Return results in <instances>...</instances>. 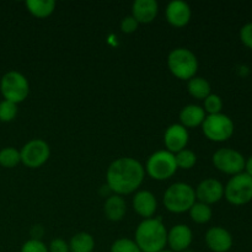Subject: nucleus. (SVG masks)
Returning <instances> with one entry per match:
<instances>
[{
  "instance_id": "nucleus-1",
  "label": "nucleus",
  "mask_w": 252,
  "mask_h": 252,
  "mask_svg": "<svg viewBox=\"0 0 252 252\" xmlns=\"http://www.w3.org/2000/svg\"><path fill=\"white\" fill-rule=\"evenodd\" d=\"M145 169L139 160L122 157L113 160L106 171V186L118 196L133 193L144 181Z\"/></svg>"
},
{
  "instance_id": "nucleus-2",
  "label": "nucleus",
  "mask_w": 252,
  "mask_h": 252,
  "mask_svg": "<svg viewBox=\"0 0 252 252\" xmlns=\"http://www.w3.org/2000/svg\"><path fill=\"white\" fill-rule=\"evenodd\" d=\"M134 241L142 252H160L167 245V229L162 218L143 219L134 233Z\"/></svg>"
},
{
  "instance_id": "nucleus-3",
  "label": "nucleus",
  "mask_w": 252,
  "mask_h": 252,
  "mask_svg": "<svg viewBox=\"0 0 252 252\" xmlns=\"http://www.w3.org/2000/svg\"><path fill=\"white\" fill-rule=\"evenodd\" d=\"M196 193L194 189L185 182H175L169 186L165 191L162 202L165 208L171 213H185L191 209V207L196 203Z\"/></svg>"
},
{
  "instance_id": "nucleus-4",
  "label": "nucleus",
  "mask_w": 252,
  "mask_h": 252,
  "mask_svg": "<svg viewBox=\"0 0 252 252\" xmlns=\"http://www.w3.org/2000/svg\"><path fill=\"white\" fill-rule=\"evenodd\" d=\"M198 59L196 54L189 48L179 47L172 49L167 56V66L174 76L180 80H187L194 78L198 70Z\"/></svg>"
},
{
  "instance_id": "nucleus-5",
  "label": "nucleus",
  "mask_w": 252,
  "mask_h": 252,
  "mask_svg": "<svg viewBox=\"0 0 252 252\" xmlns=\"http://www.w3.org/2000/svg\"><path fill=\"white\" fill-rule=\"evenodd\" d=\"M0 93L4 100L19 105L29 97L30 83L22 73L10 70L0 79Z\"/></svg>"
},
{
  "instance_id": "nucleus-6",
  "label": "nucleus",
  "mask_w": 252,
  "mask_h": 252,
  "mask_svg": "<svg viewBox=\"0 0 252 252\" xmlns=\"http://www.w3.org/2000/svg\"><path fill=\"white\" fill-rule=\"evenodd\" d=\"M144 169L149 177L157 181H165V180L171 179L179 170L176 160H175V154L167 152L166 149L153 153L148 158Z\"/></svg>"
},
{
  "instance_id": "nucleus-7",
  "label": "nucleus",
  "mask_w": 252,
  "mask_h": 252,
  "mask_svg": "<svg viewBox=\"0 0 252 252\" xmlns=\"http://www.w3.org/2000/svg\"><path fill=\"white\" fill-rule=\"evenodd\" d=\"M202 130L207 139L216 143L225 142L234 134V122L229 116L224 113L207 115L202 123Z\"/></svg>"
},
{
  "instance_id": "nucleus-8",
  "label": "nucleus",
  "mask_w": 252,
  "mask_h": 252,
  "mask_svg": "<svg viewBox=\"0 0 252 252\" xmlns=\"http://www.w3.org/2000/svg\"><path fill=\"white\" fill-rule=\"evenodd\" d=\"M224 197L233 206H244L252 201V177L245 172L234 175L224 186Z\"/></svg>"
},
{
  "instance_id": "nucleus-9",
  "label": "nucleus",
  "mask_w": 252,
  "mask_h": 252,
  "mask_svg": "<svg viewBox=\"0 0 252 252\" xmlns=\"http://www.w3.org/2000/svg\"><path fill=\"white\" fill-rule=\"evenodd\" d=\"M21 162L30 169H38L48 161L51 157L49 144L43 139H31L20 150Z\"/></svg>"
},
{
  "instance_id": "nucleus-10",
  "label": "nucleus",
  "mask_w": 252,
  "mask_h": 252,
  "mask_svg": "<svg viewBox=\"0 0 252 252\" xmlns=\"http://www.w3.org/2000/svg\"><path fill=\"white\" fill-rule=\"evenodd\" d=\"M245 158L238 150L231 148H221L213 154L212 161L214 167L226 175H238L245 169Z\"/></svg>"
},
{
  "instance_id": "nucleus-11",
  "label": "nucleus",
  "mask_w": 252,
  "mask_h": 252,
  "mask_svg": "<svg viewBox=\"0 0 252 252\" xmlns=\"http://www.w3.org/2000/svg\"><path fill=\"white\" fill-rule=\"evenodd\" d=\"M196 198L198 202H202L204 204L218 203L224 197V186L219 180L217 179H204L198 184V186L194 189Z\"/></svg>"
},
{
  "instance_id": "nucleus-12",
  "label": "nucleus",
  "mask_w": 252,
  "mask_h": 252,
  "mask_svg": "<svg viewBox=\"0 0 252 252\" xmlns=\"http://www.w3.org/2000/svg\"><path fill=\"white\" fill-rule=\"evenodd\" d=\"M189 140V133L187 128L180 123H174L169 126L164 133V144L167 152L176 154L181 150L186 149Z\"/></svg>"
},
{
  "instance_id": "nucleus-13",
  "label": "nucleus",
  "mask_w": 252,
  "mask_h": 252,
  "mask_svg": "<svg viewBox=\"0 0 252 252\" xmlns=\"http://www.w3.org/2000/svg\"><path fill=\"white\" fill-rule=\"evenodd\" d=\"M193 234L191 228L185 224H177L167 231V245L172 252H181L189 249Z\"/></svg>"
},
{
  "instance_id": "nucleus-14",
  "label": "nucleus",
  "mask_w": 252,
  "mask_h": 252,
  "mask_svg": "<svg viewBox=\"0 0 252 252\" xmlns=\"http://www.w3.org/2000/svg\"><path fill=\"white\" fill-rule=\"evenodd\" d=\"M204 240L209 250L213 252H228L233 248V236L221 226H213L208 229Z\"/></svg>"
},
{
  "instance_id": "nucleus-15",
  "label": "nucleus",
  "mask_w": 252,
  "mask_h": 252,
  "mask_svg": "<svg viewBox=\"0 0 252 252\" xmlns=\"http://www.w3.org/2000/svg\"><path fill=\"white\" fill-rule=\"evenodd\" d=\"M165 16L171 26L184 27L191 20L192 10L189 2L182 1V0H172L167 4Z\"/></svg>"
},
{
  "instance_id": "nucleus-16",
  "label": "nucleus",
  "mask_w": 252,
  "mask_h": 252,
  "mask_svg": "<svg viewBox=\"0 0 252 252\" xmlns=\"http://www.w3.org/2000/svg\"><path fill=\"white\" fill-rule=\"evenodd\" d=\"M132 204L135 213L142 217L143 219L153 218V216H154L158 209L157 197L153 192L148 191V189L135 192Z\"/></svg>"
},
{
  "instance_id": "nucleus-17",
  "label": "nucleus",
  "mask_w": 252,
  "mask_h": 252,
  "mask_svg": "<svg viewBox=\"0 0 252 252\" xmlns=\"http://www.w3.org/2000/svg\"><path fill=\"white\" fill-rule=\"evenodd\" d=\"M159 12V4L157 0H135L132 4V16L138 24H150L155 20Z\"/></svg>"
},
{
  "instance_id": "nucleus-18",
  "label": "nucleus",
  "mask_w": 252,
  "mask_h": 252,
  "mask_svg": "<svg viewBox=\"0 0 252 252\" xmlns=\"http://www.w3.org/2000/svg\"><path fill=\"white\" fill-rule=\"evenodd\" d=\"M180 125L184 126L185 128H196L202 126L204 118L207 117V113L204 112L203 107L198 105H187L182 107L180 111Z\"/></svg>"
},
{
  "instance_id": "nucleus-19",
  "label": "nucleus",
  "mask_w": 252,
  "mask_h": 252,
  "mask_svg": "<svg viewBox=\"0 0 252 252\" xmlns=\"http://www.w3.org/2000/svg\"><path fill=\"white\" fill-rule=\"evenodd\" d=\"M103 212L108 220L120 221L125 218L127 212V203L122 196L112 193L107 197L103 204Z\"/></svg>"
},
{
  "instance_id": "nucleus-20",
  "label": "nucleus",
  "mask_w": 252,
  "mask_h": 252,
  "mask_svg": "<svg viewBox=\"0 0 252 252\" xmlns=\"http://www.w3.org/2000/svg\"><path fill=\"white\" fill-rule=\"evenodd\" d=\"M25 5L27 11L37 19H46L56 10L54 0H27Z\"/></svg>"
},
{
  "instance_id": "nucleus-21",
  "label": "nucleus",
  "mask_w": 252,
  "mask_h": 252,
  "mask_svg": "<svg viewBox=\"0 0 252 252\" xmlns=\"http://www.w3.org/2000/svg\"><path fill=\"white\" fill-rule=\"evenodd\" d=\"M70 252H93L95 249V239L86 231L75 234L69 241Z\"/></svg>"
},
{
  "instance_id": "nucleus-22",
  "label": "nucleus",
  "mask_w": 252,
  "mask_h": 252,
  "mask_svg": "<svg viewBox=\"0 0 252 252\" xmlns=\"http://www.w3.org/2000/svg\"><path fill=\"white\" fill-rule=\"evenodd\" d=\"M187 90H189V95L197 100H204L207 96L212 94L211 84L202 76H194V78L189 79L187 83Z\"/></svg>"
},
{
  "instance_id": "nucleus-23",
  "label": "nucleus",
  "mask_w": 252,
  "mask_h": 252,
  "mask_svg": "<svg viewBox=\"0 0 252 252\" xmlns=\"http://www.w3.org/2000/svg\"><path fill=\"white\" fill-rule=\"evenodd\" d=\"M189 212L192 220L197 224H207L213 216L211 206L202 203V202H196Z\"/></svg>"
},
{
  "instance_id": "nucleus-24",
  "label": "nucleus",
  "mask_w": 252,
  "mask_h": 252,
  "mask_svg": "<svg viewBox=\"0 0 252 252\" xmlns=\"http://www.w3.org/2000/svg\"><path fill=\"white\" fill-rule=\"evenodd\" d=\"M21 162V157H20V150L14 147L2 148L0 150V166L5 169H12L16 167Z\"/></svg>"
},
{
  "instance_id": "nucleus-25",
  "label": "nucleus",
  "mask_w": 252,
  "mask_h": 252,
  "mask_svg": "<svg viewBox=\"0 0 252 252\" xmlns=\"http://www.w3.org/2000/svg\"><path fill=\"white\" fill-rule=\"evenodd\" d=\"M175 160H176L177 169L189 170L196 165L197 155L192 150L184 149L175 154Z\"/></svg>"
},
{
  "instance_id": "nucleus-26",
  "label": "nucleus",
  "mask_w": 252,
  "mask_h": 252,
  "mask_svg": "<svg viewBox=\"0 0 252 252\" xmlns=\"http://www.w3.org/2000/svg\"><path fill=\"white\" fill-rule=\"evenodd\" d=\"M221 108H223V100L217 94H211L203 100V110L207 115L221 113Z\"/></svg>"
},
{
  "instance_id": "nucleus-27",
  "label": "nucleus",
  "mask_w": 252,
  "mask_h": 252,
  "mask_svg": "<svg viewBox=\"0 0 252 252\" xmlns=\"http://www.w3.org/2000/svg\"><path fill=\"white\" fill-rule=\"evenodd\" d=\"M17 116V105L10 101H0V122L9 123Z\"/></svg>"
},
{
  "instance_id": "nucleus-28",
  "label": "nucleus",
  "mask_w": 252,
  "mask_h": 252,
  "mask_svg": "<svg viewBox=\"0 0 252 252\" xmlns=\"http://www.w3.org/2000/svg\"><path fill=\"white\" fill-rule=\"evenodd\" d=\"M110 252H142L134 240L128 238H121L113 241Z\"/></svg>"
},
{
  "instance_id": "nucleus-29",
  "label": "nucleus",
  "mask_w": 252,
  "mask_h": 252,
  "mask_svg": "<svg viewBox=\"0 0 252 252\" xmlns=\"http://www.w3.org/2000/svg\"><path fill=\"white\" fill-rule=\"evenodd\" d=\"M20 252H48V246L38 239H30L25 241Z\"/></svg>"
},
{
  "instance_id": "nucleus-30",
  "label": "nucleus",
  "mask_w": 252,
  "mask_h": 252,
  "mask_svg": "<svg viewBox=\"0 0 252 252\" xmlns=\"http://www.w3.org/2000/svg\"><path fill=\"white\" fill-rule=\"evenodd\" d=\"M138 27H139V24L132 15L123 17L122 21H121V30H122L123 33H133V32L137 31Z\"/></svg>"
},
{
  "instance_id": "nucleus-31",
  "label": "nucleus",
  "mask_w": 252,
  "mask_h": 252,
  "mask_svg": "<svg viewBox=\"0 0 252 252\" xmlns=\"http://www.w3.org/2000/svg\"><path fill=\"white\" fill-rule=\"evenodd\" d=\"M240 39L244 46L252 49V22H249L241 27Z\"/></svg>"
},
{
  "instance_id": "nucleus-32",
  "label": "nucleus",
  "mask_w": 252,
  "mask_h": 252,
  "mask_svg": "<svg viewBox=\"0 0 252 252\" xmlns=\"http://www.w3.org/2000/svg\"><path fill=\"white\" fill-rule=\"evenodd\" d=\"M48 252H70L69 244L64 239H53L48 245Z\"/></svg>"
},
{
  "instance_id": "nucleus-33",
  "label": "nucleus",
  "mask_w": 252,
  "mask_h": 252,
  "mask_svg": "<svg viewBox=\"0 0 252 252\" xmlns=\"http://www.w3.org/2000/svg\"><path fill=\"white\" fill-rule=\"evenodd\" d=\"M245 174H248L249 176L252 177V155L250 158H249L248 160H245Z\"/></svg>"
},
{
  "instance_id": "nucleus-34",
  "label": "nucleus",
  "mask_w": 252,
  "mask_h": 252,
  "mask_svg": "<svg viewBox=\"0 0 252 252\" xmlns=\"http://www.w3.org/2000/svg\"><path fill=\"white\" fill-rule=\"evenodd\" d=\"M181 252H194V251H192L191 249H187V250H185V251H181Z\"/></svg>"
},
{
  "instance_id": "nucleus-35",
  "label": "nucleus",
  "mask_w": 252,
  "mask_h": 252,
  "mask_svg": "<svg viewBox=\"0 0 252 252\" xmlns=\"http://www.w3.org/2000/svg\"><path fill=\"white\" fill-rule=\"evenodd\" d=\"M160 252H172L171 250H166V249H165V250H162V251H160Z\"/></svg>"
}]
</instances>
